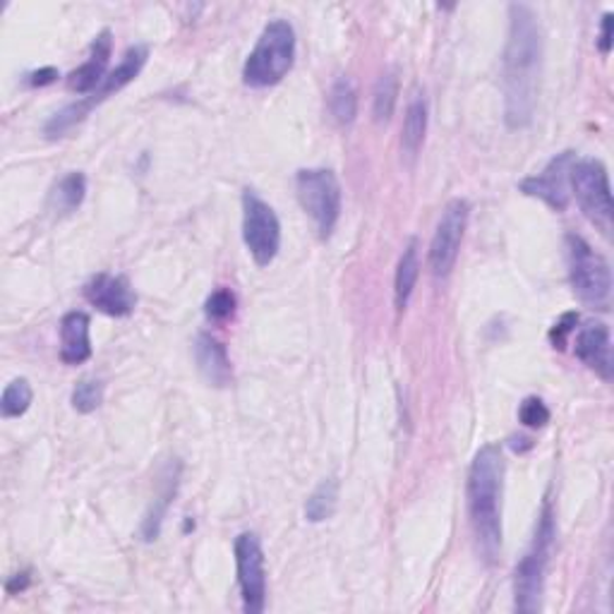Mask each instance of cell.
<instances>
[{
	"mask_svg": "<svg viewBox=\"0 0 614 614\" xmlns=\"http://www.w3.org/2000/svg\"><path fill=\"white\" fill-rule=\"evenodd\" d=\"M397 97H399V79L393 73H387L379 77V83L375 87V101H373V113L375 121L385 123L393 115L397 109Z\"/></svg>",
	"mask_w": 614,
	"mask_h": 614,
	"instance_id": "25",
	"label": "cell"
},
{
	"mask_svg": "<svg viewBox=\"0 0 614 614\" xmlns=\"http://www.w3.org/2000/svg\"><path fill=\"white\" fill-rule=\"evenodd\" d=\"M504 454L500 444H485L468 471V514L478 550L488 562L502 552Z\"/></svg>",
	"mask_w": 614,
	"mask_h": 614,
	"instance_id": "2",
	"label": "cell"
},
{
	"mask_svg": "<svg viewBox=\"0 0 614 614\" xmlns=\"http://www.w3.org/2000/svg\"><path fill=\"white\" fill-rule=\"evenodd\" d=\"M468 214L471 206L466 200H451L444 206L442 218H439L435 230V238L430 242V270L435 276H447L454 270L461 240L468 226Z\"/></svg>",
	"mask_w": 614,
	"mask_h": 614,
	"instance_id": "11",
	"label": "cell"
},
{
	"mask_svg": "<svg viewBox=\"0 0 614 614\" xmlns=\"http://www.w3.org/2000/svg\"><path fill=\"white\" fill-rule=\"evenodd\" d=\"M103 403V385L99 379L77 381L73 391V409L77 413H95Z\"/></svg>",
	"mask_w": 614,
	"mask_h": 614,
	"instance_id": "26",
	"label": "cell"
},
{
	"mask_svg": "<svg viewBox=\"0 0 614 614\" xmlns=\"http://www.w3.org/2000/svg\"><path fill=\"white\" fill-rule=\"evenodd\" d=\"M242 240L260 266H270L281 248L279 216L252 190L242 192Z\"/></svg>",
	"mask_w": 614,
	"mask_h": 614,
	"instance_id": "9",
	"label": "cell"
},
{
	"mask_svg": "<svg viewBox=\"0 0 614 614\" xmlns=\"http://www.w3.org/2000/svg\"><path fill=\"white\" fill-rule=\"evenodd\" d=\"M598 46H600V51L605 53V55L612 51V13H605V17H602Z\"/></svg>",
	"mask_w": 614,
	"mask_h": 614,
	"instance_id": "30",
	"label": "cell"
},
{
	"mask_svg": "<svg viewBox=\"0 0 614 614\" xmlns=\"http://www.w3.org/2000/svg\"><path fill=\"white\" fill-rule=\"evenodd\" d=\"M576 161L574 152H562L554 156L542 173L521 183V192L538 197L554 212H564L569 206V173Z\"/></svg>",
	"mask_w": 614,
	"mask_h": 614,
	"instance_id": "12",
	"label": "cell"
},
{
	"mask_svg": "<svg viewBox=\"0 0 614 614\" xmlns=\"http://www.w3.org/2000/svg\"><path fill=\"white\" fill-rule=\"evenodd\" d=\"M236 569L242 596V607L250 614L264 612L266 605V569L264 550L258 532H240L236 538Z\"/></svg>",
	"mask_w": 614,
	"mask_h": 614,
	"instance_id": "10",
	"label": "cell"
},
{
	"mask_svg": "<svg viewBox=\"0 0 614 614\" xmlns=\"http://www.w3.org/2000/svg\"><path fill=\"white\" fill-rule=\"evenodd\" d=\"M113 51V39L111 32L103 29L99 37L91 43V53L87 61L67 75V87L77 95H95V91L101 87L103 79H106V67H109V58Z\"/></svg>",
	"mask_w": 614,
	"mask_h": 614,
	"instance_id": "15",
	"label": "cell"
},
{
	"mask_svg": "<svg viewBox=\"0 0 614 614\" xmlns=\"http://www.w3.org/2000/svg\"><path fill=\"white\" fill-rule=\"evenodd\" d=\"M425 133H427V103L423 97H418L411 101L409 111H405V121L401 130V147L405 156L409 159L418 156Z\"/></svg>",
	"mask_w": 614,
	"mask_h": 614,
	"instance_id": "20",
	"label": "cell"
},
{
	"mask_svg": "<svg viewBox=\"0 0 614 614\" xmlns=\"http://www.w3.org/2000/svg\"><path fill=\"white\" fill-rule=\"evenodd\" d=\"M554 514L552 504L544 502L542 514L536 528V538H532L530 550L524 554V560L518 562L514 574V598L518 612H538L542 602V588H544V572H548L552 542H554Z\"/></svg>",
	"mask_w": 614,
	"mask_h": 614,
	"instance_id": "4",
	"label": "cell"
},
{
	"mask_svg": "<svg viewBox=\"0 0 614 614\" xmlns=\"http://www.w3.org/2000/svg\"><path fill=\"white\" fill-rule=\"evenodd\" d=\"M55 77H58V71H53V67H43V71H37V73L29 75V85L32 87L51 85V83H55Z\"/></svg>",
	"mask_w": 614,
	"mask_h": 614,
	"instance_id": "31",
	"label": "cell"
},
{
	"mask_svg": "<svg viewBox=\"0 0 614 614\" xmlns=\"http://www.w3.org/2000/svg\"><path fill=\"white\" fill-rule=\"evenodd\" d=\"M300 206L312 218L322 238L334 234L341 216V185L329 168H303L296 176Z\"/></svg>",
	"mask_w": 614,
	"mask_h": 614,
	"instance_id": "7",
	"label": "cell"
},
{
	"mask_svg": "<svg viewBox=\"0 0 614 614\" xmlns=\"http://www.w3.org/2000/svg\"><path fill=\"white\" fill-rule=\"evenodd\" d=\"M195 361L200 367L202 377L210 381L212 387H228L234 369H230L226 346L214 339L212 334H200L195 341Z\"/></svg>",
	"mask_w": 614,
	"mask_h": 614,
	"instance_id": "16",
	"label": "cell"
},
{
	"mask_svg": "<svg viewBox=\"0 0 614 614\" xmlns=\"http://www.w3.org/2000/svg\"><path fill=\"white\" fill-rule=\"evenodd\" d=\"M504 121L526 127L532 121L542 75V29L528 5L509 8V37L504 49Z\"/></svg>",
	"mask_w": 614,
	"mask_h": 614,
	"instance_id": "1",
	"label": "cell"
},
{
	"mask_svg": "<svg viewBox=\"0 0 614 614\" xmlns=\"http://www.w3.org/2000/svg\"><path fill=\"white\" fill-rule=\"evenodd\" d=\"M296 63V32L291 22L272 20L262 29V37L254 43L242 67V79L248 87L264 89L279 85L291 73Z\"/></svg>",
	"mask_w": 614,
	"mask_h": 614,
	"instance_id": "3",
	"label": "cell"
},
{
	"mask_svg": "<svg viewBox=\"0 0 614 614\" xmlns=\"http://www.w3.org/2000/svg\"><path fill=\"white\" fill-rule=\"evenodd\" d=\"M518 421L521 425L530 427V430H538V427H544L550 423V409L544 405L542 399L528 397L524 403L518 405Z\"/></svg>",
	"mask_w": 614,
	"mask_h": 614,
	"instance_id": "28",
	"label": "cell"
},
{
	"mask_svg": "<svg viewBox=\"0 0 614 614\" xmlns=\"http://www.w3.org/2000/svg\"><path fill=\"white\" fill-rule=\"evenodd\" d=\"M85 298L91 308L109 317H127L135 312L137 296L125 276L97 274L85 286Z\"/></svg>",
	"mask_w": 614,
	"mask_h": 614,
	"instance_id": "13",
	"label": "cell"
},
{
	"mask_svg": "<svg viewBox=\"0 0 614 614\" xmlns=\"http://www.w3.org/2000/svg\"><path fill=\"white\" fill-rule=\"evenodd\" d=\"M576 324H578L576 312H566V315L557 324H554V329L550 331V341H552L554 349H564L566 339H569V336L574 334Z\"/></svg>",
	"mask_w": 614,
	"mask_h": 614,
	"instance_id": "29",
	"label": "cell"
},
{
	"mask_svg": "<svg viewBox=\"0 0 614 614\" xmlns=\"http://www.w3.org/2000/svg\"><path fill=\"white\" fill-rule=\"evenodd\" d=\"M336 502H339V483L334 478L324 480L319 488L310 494V500L305 504V518L310 524H322L334 516Z\"/></svg>",
	"mask_w": 614,
	"mask_h": 614,
	"instance_id": "22",
	"label": "cell"
},
{
	"mask_svg": "<svg viewBox=\"0 0 614 614\" xmlns=\"http://www.w3.org/2000/svg\"><path fill=\"white\" fill-rule=\"evenodd\" d=\"M85 192H87L85 173L73 171L53 185V190L49 195V206L61 214H71L85 202Z\"/></svg>",
	"mask_w": 614,
	"mask_h": 614,
	"instance_id": "19",
	"label": "cell"
},
{
	"mask_svg": "<svg viewBox=\"0 0 614 614\" xmlns=\"http://www.w3.org/2000/svg\"><path fill=\"white\" fill-rule=\"evenodd\" d=\"M236 312V296L228 288H218L204 303V315L212 322H226Z\"/></svg>",
	"mask_w": 614,
	"mask_h": 614,
	"instance_id": "27",
	"label": "cell"
},
{
	"mask_svg": "<svg viewBox=\"0 0 614 614\" xmlns=\"http://www.w3.org/2000/svg\"><path fill=\"white\" fill-rule=\"evenodd\" d=\"M32 385L25 379H13L3 391V399H0V413H3V418H20V415H25L32 405Z\"/></svg>",
	"mask_w": 614,
	"mask_h": 614,
	"instance_id": "24",
	"label": "cell"
},
{
	"mask_svg": "<svg viewBox=\"0 0 614 614\" xmlns=\"http://www.w3.org/2000/svg\"><path fill=\"white\" fill-rule=\"evenodd\" d=\"M566 260H569V281L581 303L607 310L612 300V272L607 260L581 236H566Z\"/></svg>",
	"mask_w": 614,
	"mask_h": 614,
	"instance_id": "5",
	"label": "cell"
},
{
	"mask_svg": "<svg viewBox=\"0 0 614 614\" xmlns=\"http://www.w3.org/2000/svg\"><path fill=\"white\" fill-rule=\"evenodd\" d=\"M574 353L578 361L588 365L590 369L610 381L612 379V334L610 327L602 322H590L586 327L576 334V346Z\"/></svg>",
	"mask_w": 614,
	"mask_h": 614,
	"instance_id": "14",
	"label": "cell"
},
{
	"mask_svg": "<svg viewBox=\"0 0 614 614\" xmlns=\"http://www.w3.org/2000/svg\"><path fill=\"white\" fill-rule=\"evenodd\" d=\"M329 111L339 125H351L358 115V91L349 77H339L331 87Z\"/></svg>",
	"mask_w": 614,
	"mask_h": 614,
	"instance_id": "21",
	"label": "cell"
},
{
	"mask_svg": "<svg viewBox=\"0 0 614 614\" xmlns=\"http://www.w3.org/2000/svg\"><path fill=\"white\" fill-rule=\"evenodd\" d=\"M176 485H178V471L176 473H168V478L161 483V490H159V497L154 500L152 512L147 514L145 524H142V536H145L147 542H152V540L159 538L161 521H164L166 509H168V504L173 500V494H176Z\"/></svg>",
	"mask_w": 614,
	"mask_h": 614,
	"instance_id": "23",
	"label": "cell"
},
{
	"mask_svg": "<svg viewBox=\"0 0 614 614\" xmlns=\"http://www.w3.org/2000/svg\"><path fill=\"white\" fill-rule=\"evenodd\" d=\"M569 190H574L584 214L598 228L610 234L612 228V190L607 168L598 159H576L569 173Z\"/></svg>",
	"mask_w": 614,
	"mask_h": 614,
	"instance_id": "8",
	"label": "cell"
},
{
	"mask_svg": "<svg viewBox=\"0 0 614 614\" xmlns=\"http://www.w3.org/2000/svg\"><path fill=\"white\" fill-rule=\"evenodd\" d=\"M147 58H149L147 46H142V43L130 46V49L125 51L118 67L106 75V79H103L101 87L95 91V95H89V99H85V101L71 103V106L58 111L53 118L46 123V127H43L46 137H63L67 130H71V127H75L77 123H83L87 118V113L95 109L97 103H101L103 99H109L111 95H115V91H121L123 87H127L137 75L142 73Z\"/></svg>",
	"mask_w": 614,
	"mask_h": 614,
	"instance_id": "6",
	"label": "cell"
},
{
	"mask_svg": "<svg viewBox=\"0 0 614 614\" xmlns=\"http://www.w3.org/2000/svg\"><path fill=\"white\" fill-rule=\"evenodd\" d=\"M91 358L89 315L87 312H67L61 322V361L79 365Z\"/></svg>",
	"mask_w": 614,
	"mask_h": 614,
	"instance_id": "17",
	"label": "cell"
},
{
	"mask_svg": "<svg viewBox=\"0 0 614 614\" xmlns=\"http://www.w3.org/2000/svg\"><path fill=\"white\" fill-rule=\"evenodd\" d=\"M418 274H421L418 240L413 238L409 246L403 248L397 264V276H393V303H397V310L409 308V300L413 296L415 281H418Z\"/></svg>",
	"mask_w": 614,
	"mask_h": 614,
	"instance_id": "18",
	"label": "cell"
}]
</instances>
